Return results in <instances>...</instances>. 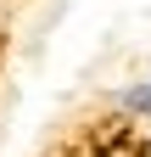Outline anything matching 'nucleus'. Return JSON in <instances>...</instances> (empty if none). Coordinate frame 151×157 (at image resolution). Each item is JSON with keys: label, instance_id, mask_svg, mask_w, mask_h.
<instances>
[{"label": "nucleus", "instance_id": "1", "mask_svg": "<svg viewBox=\"0 0 151 157\" xmlns=\"http://www.w3.org/2000/svg\"><path fill=\"white\" fill-rule=\"evenodd\" d=\"M123 107H129V112H151V84H134V90H123Z\"/></svg>", "mask_w": 151, "mask_h": 157}]
</instances>
